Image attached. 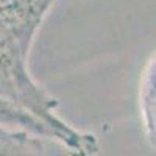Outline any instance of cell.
Instances as JSON below:
<instances>
[{
    "instance_id": "cell-2",
    "label": "cell",
    "mask_w": 156,
    "mask_h": 156,
    "mask_svg": "<svg viewBox=\"0 0 156 156\" xmlns=\"http://www.w3.org/2000/svg\"><path fill=\"white\" fill-rule=\"evenodd\" d=\"M0 126L8 129L25 131L47 140H53L61 145L59 134L53 128H50L47 123H44L41 119H37L30 111L20 108L19 105L3 97H0Z\"/></svg>"
},
{
    "instance_id": "cell-1",
    "label": "cell",
    "mask_w": 156,
    "mask_h": 156,
    "mask_svg": "<svg viewBox=\"0 0 156 156\" xmlns=\"http://www.w3.org/2000/svg\"><path fill=\"white\" fill-rule=\"evenodd\" d=\"M28 53L14 41L0 34V97L30 111L59 134L61 145L75 154H95L98 140L94 134L73 128L56 109L59 101L39 86L28 70Z\"/></svg>"
}]
</instances>
